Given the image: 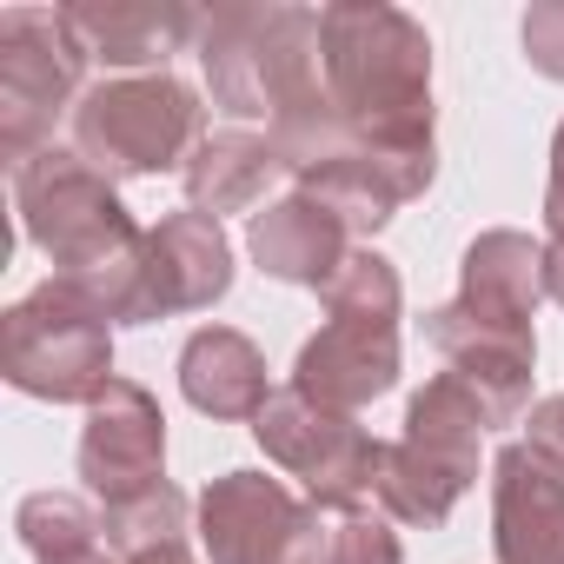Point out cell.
<instances>
[{
  "label": "cell",
  "mask_w": 564,
  "mask_h": 564,
  "mask_svg": "<svg viewBox=\"0 0 564 564\" xmlns=\"http://www.w3.org/2000/svg\"><path fill=\"white\" fill-rule=\"evenodd\" d=\"M544 226L564 232V127L551 140V186H544Z\"/></svg>",
  "instance_id": "cb8c5ba5"
},
{
  "label": "cell",
  "mask_w": 564,
  "mask_h": 564,
  "mask_svg": "<svg viewBox=\"0 0 564 564\" xmlns=\"http://www.w3.org/2000/svg\"><path fill=\"white\" fill-rule=\"evenodd\" d=\"M333 564H405V544L379 511H352L333 524Z\"/></svg>",
  "instance_id": "44dd1931"
},
{
  "label": "cell",
  "mask_w": 564,
  "mask_h": 564,
  "mask_svg": "<svg viewBox=\"0 0 564 564\" xmlns=\"http://www.w3.org/2000/svg\"><path fill=\"white\" fill-rule=\"evenodd\" d=\"M14 531H21V544H28L41 564H74V557L100 551V518H94L87 498H74V491H34V498H21Z\"/></svg>",
  "instance_id": "d6986e66"
},
{
  "label": "cell",
  "mask_w": 564,
  "mask_h": 564,
  "mask_svg": "<svg viewBox=\"0 0 564 564\" xmlns=\"http://www.w3.org/2000/svg\"><path fill=\"white\" fill-rule=\"evenodd\" d=\"M531 445L564 458V392H551L544 405H531Z\"/></svg>",
  "instance_id": "603a6c76"
},
{
  "label": "cell",
  "mask_w": 564,
  "mask_h": 564,
  "mask_svg": "<svg viewBox=\"0 0 564 564\" xmlns=\"http://www.w3.org/2000/svg\"><path fill=\"white\" fill-rule=\"evenodd\" d=\"M206 87L239 120H286L326 94V47L313 8H219L199 21Z\"/></svg>",
  "instance_id": "3957f363"
},
{
  "label": "cell",
  "mask_w": 564,
  "mask_h": 564,
  "mask_svg": "<svg viewBox=\"0 0 564 564\" xmlns=\"http://www.w3.org/2000/svg\"><path fill=\"white\" fill-rule=\"evenodd\" d=\"M399 272L386 252H352L326 286V333L306 339L293 366V392L326 412H366L399 386Z\"/></svg>",
  "instance_id": "277c9868"
},
{
  "label": "cell",
  "mask_w": 564,
  "mask_h": 564,
  "mask_svg": "<svg viewBox=\"0 0 564 564\" xmlns=\"http://www.w3.org/2000/svg\"><path fill=\"white\" fill-rule=\"evenodd\" d=\"M199 140H206V107L173 74H120L87 87L74 107V153L107 180L186 166Z\"/></svg>",
  "instance_id": "52a82bcc"
},
{
  "label": "cell",
  "mask_w": 564,
  "mask_h": 564,
  "mask_svg": "<svg viewBox=\"0 0 564 564\" xmlns=\"http://www.w3.org/2000/svg\"><path fill=\"white\" fill-rule=\"evenodd\" d=\"M544 293L564 306V232H551V239H544Z\"/></svg>",
  "instance_id": "d4e9b609"
},
{
  "label": "cell",
  "mask_w": 564,
  "mask_h": 564,
  "mask_svg": "<svg viewBox=\"0 0 564 564\" xmlns=\"http://www.w3.org/2000/svg\"><path fill=\"white\" fill-rule=\"evenodd\" d=\"M544 300V246L531 232H478L465 246V293L458 313H471L491 333H524L531 339V313Z\"/></svg>",
  "instance_id": "9a60e30c"
},
{
  "label": "cell",
  "mask_w": 564,
  "mask_h": 564,
  "mask_svg": "<svg viewBox=\"0 0 564 564\" xmlns=\"http://www.w3.org/2000/svg\"><path fill=\"white\" fill-rule=\"evenodd\" d=\"M120 564H193V544H160V551H140V557H120Z\"/></svg>",
  "instance_id": "484cf974"
},
{
  "label": "cell",
  "mask_w": 564,
  "mask_h": 564,
  "mask_svg": "<svg viewBox=\"0 0 564 564\" xmlns=\"http://www.w3.org/2000/svg\"><path fill=\"white\" fill-rule=\"evenodd\" d=\"M14 213H21V232L54 259V279L80 286L107 313V326H153L147 232L120 206L107 173H94L80 153L47 147L28 166H14Z\"/></svg>",
  "instance_id": "6da1fadb"
},
{
  "label": "cell",
  "mask_w": 564,
  "mask_h": 564,
  "mask_svg": "<svg viewBox=\"0 0 564 564\" xmlns=\"http://www.w3.org/2000/svg\"><path fill=\"white\" fill-rule=\"evenodd\" d=\"M246 246H252L259 272L286 279V286H313V293H326L333 279H339V265L352 259V252H346V226H339L319 199H306V193L272 199L265 213H252Z\"/></svg>",
  "instance_id": "2e32d148"
},
{
  "label": "cell",
  "mask_w": 564,
  "mask_h": 564,
  "mask_svg": "<svg viewBox=\"0 0 564 564\" xmlns=\"http://www.w3.org/2000/svg\"><path fill=\"white\" fill-rule=\"evenodd\" d=\"M180 392L193 412L206 419H259L272 386H265V359L246 333L232 326H199L180 352Z\"/></svg>",
  "instance_id": "e0dca14e"
},
{
  "label": "cell",
  "mask_w": 564,
  "mask_h": 564,
  "mask_svg": "<svg viewBox=\"0 0 564 564\" xmlns=\"http://www.w3.org/2000/svg\"><path fill=\"white\" fill-rule=\"evenodd\" d=\"M326 94L352 140L386 153H432V41L412 14L386 0L319 8Z\"/></svg>",
  "instance_id": "7a4b0ae2"
},
{
  "label": "cell",
  "mask_w": 564,
  "mask_h": 564,
  "mask_svg": "<svg viewBox=\"0 0 564 564\" xmlns=\"http://www.w3.org/2000/svg\"><path fill=\"white\" fill-rule=\"evenodd\" d=\"M319 538V505L265 471H226L199 491V544L213 564H306Z\"/></svg>",
  "instance_id": "30bf717a"
},
{
  "label": "cell",
  "mask_w": 564,
  "mask_h": 564,
  "mask_svg": "<svg viewBox=\"0 0 564 564\" xmlns=\"http://www.w3.org/2000/svg\"><path fill=\"white\" fill-rule=\"evenodd\" d=\"M74 564H120L113 551H87V557H74Z\"/></svg>",
  "instance_id": "83f0119b"
},
{
  "label": "cell",
  "mask_w": 564,
  "mask_h": 564,
  "mask_svg": "<svg viewBox=\"0 0 564 564\" xmlns=\"http://www.w3.org/2000/svg\"><path fill=\"white\" fill-rule=\"evenodd\" d=\"M186 518H193V505L173 485H153V491L100 511V531H107L113 557H140V551H160V544H186Z\"/></svg>",
  "instance_id": "ffe728a7"
},
{
  "label": "cell",
  "mask_w": 564,
  "mask_h": 564,
  "mask_svg": "<svg viewBox=\"0 0 564 564\" xmlns=\"http://www.w3.org/2000/svg\"><path fill=\"white\" fill-rule=\"evenodd\" d=\"M252 438L265 445V458H272L279 471H293V478L306 485V505H319V511L352 518V511H366L372 491H379V445H386V438H372L352 412L313 405V399L293 392V386L265 399V412L252 419Z\"/></svg>",
  "instance_id": "9c48e42d"
},
{
  "label": "cell",
  "mask_w": 564,
  "mask_h": 564,
  "mask_svg": "<svg viewBox=\"0 0 564 564\" xmlns=\"http://www.w3.org/2000/svg\"><path fill=\"white\" fill-rule=\"evenodd\" d=\"M279 173H286V160H279L272 133H265V140H259V133H206V140L193 147V160L180 166L186 199H193V213H206V219L259 206Z\"/></svg>",
  "instance_id": "ac0fdd59"
},
{
  "label": "cell",
  "mask_w": 564,
  "mask_h": 564,
  "mask_svg": "<svg viewBox=\"0 0 564 564\" xmlns=\"http://www.w3.org/2000/svg\"><path fill=\"white\" fill-rule=\"evenodd\" d=\"M87 47L67 28V8H8L0 14V153L28 166L67 107H80Z\"/></svg>",
  "instance_id": "ba28073f"
},
{
  "label": "cell",
  "mask_w": 564,
  "mask_h": 564,
  "mask_svg": "<svg viewBox=\"0 0 564 564\" xmlns=\"http://www.w3.org/2000/svg\"><path fill=\"white\" fill-rule=\"evenodd\" d=\"M226 286H232V246H226L219 219L186 206L147 232V319L206 313L226 300Z\"/></svg>",
  "instance_id": "4fadbf2b"
},
{
  "label": "cell",
  "mask_w": 564,
  "mask_h": 564,
  "mask_svg": "<svg viewBox=\"0 0 564 564\" xmlns=\"http://www.w3.org/2000/svg\"><path fill=\"white\" fill-rule=\"evenodd\" d=\"M67 28L80 34L87 61L100 67L166 74V61L199 34V14L180 8V0H87V8H67Z\"/></svg>",
  "instance_id": "5bb4252c"
},
{
  "label": "cell",
  "mask_w": 564,
  "mask_h": 564,
  "mask_svg": "<svg viewBox=\"0 0 564 564\" xmlns=\"http://www.w3.org/2000/svg\"><path fill=\"white\" fill-rule=\"evenodd\" d=\"M306 564H333V531H326V538L313 544V557H306Z\"/></svg>",
  "instance_id": "4316f807"
},
{
  "label": "cell",
  "mask_w": 564,
  "mask_h": 564,
  "mask_svg": "<svg viewBox=\"0 0 564 564\" xmlns=\"http://www.w3.org/2000/svg\"><path fill=\"white\" fill-rule=\"evenodd\" d=\"M485 432L491 425H485L478 399L452 372H438L412 399L405 432L392 445H379V491H372V505L386 518H399V524H425V531L445 524L452 505L478 478V438Z\"/></svg>",
  "instance_id": "5b68a950"
},
{
  "label": "cell",
  "mask_w": 564,
  "mask_h": 564,
  "mask_svg": "<svg viewBox=\"0 0 564 564\" xmlns=\"http://www.w3.org/2000/svg\"><path fill=\"white\" fill-rule=\"evenodd\" d=\"M524 61L544 80H564V0H538L524 14Z\"/></svg>",
  "instance_id": "7402d4cb"
},
{
  "label": "cell",
  "mask_w": 564,
  "mask_h": 564,
  "mask_svg": "<svg viewBox=\"0 0 564 564\" xmlns=\"http://www.w3.org/2000/svg\"><path fill=\"white\" fill-rule=\"evenodd\" d=\"M0 372L28 399L94 405L113 386V326L80 286L47 279L0 319Z\"/></svg>",
  "instance_id": "8992f818"
},
{
  "label": "cell",
  "mask_w": 564,
  "mask_h": 564,
  "mask_svg": "<svg viewBox=\"0 0 564 564\" xmlns=\"http://www.w3.org/2000/svg\"><path fill=\"white\" fill-rule=\"evenodd\" d=\"M80 478L87 491L113 511L153 485H166V419L160 399L133 379H113L80 425Z\"/></svg>",
  "instance_id": "8fae6325"
},
{
  "label": "cell",
  "mask_w": 564,
  "mask_h": 564,
  "mask_svg": "<svg viewBox=\"0 0 564 564\" xmlns=\"http://www.w3.org/2000/svg\"><path fill=\"white\" fill-rule=\"evenodd\" d=\"M491 544L498 564H564V458L511 438L491 458Z\"/></svg>",
  "instance_id": "7c38bea8"
}]
</instances>
